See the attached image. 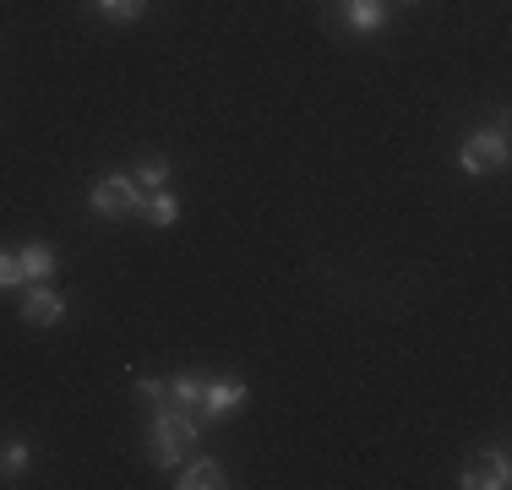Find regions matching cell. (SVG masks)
<instances>
[{"label":"cell","instance_id":"6da1fadb","mask_svg":"<svg viewBox=\"0 0 512 490\" xmlns=\"http://www.w3.org/2000/svg\"><path fill=\"white\" fill-rule=\"evenodd\" d=\"M197 441H202V420H197V414L180 409L175 398L153 403V431H148V458H153V469L175 474L180 463L197 452Z\"/></svg>","mask_w":512,"mask_h":490},{"label":"cell","instance_id":"7a4b0ae2","mask_svg":"<svg viewBox=\"0 0 512 490\" xmlns=\"http://www.w3.org/2000/svg\"><path fill=\"white\" fill-rule=\"evenodd\" d=\"M507 158H512V147H507V131H502V126L469 131V137L458 142V169H463V175H474V180L502 175V169H507Z\"/></svg>","mask_w":512,"mask_h":490},{"label":"cell","instance_id":"3957f363","mask_svg":"<svg viewBox=\"0 0 512 490\" xmlns=\"http://www.w3.org/2000/svg\"><path fill=\"white\" fill-rule=\"evenodd\" d=\"M142 191L137 180L131 175H99L93 180V191H88V207H93V218H109V224H115V218H142Z\"/></svg>","mask_w":512,"mask_h":490},{"label":"cell","instance_id":"277c9868","mask_svg":"<svg viewBox=\"0 0 512 490\" xmlns=\"http://www.w3.org/2000/svg\"><path fill=\"white\" fill-rule=\"evenodd\" d=\"M251 398V387L240 382V376H202V398H197V420H229V414H240Z\"/></svg>","mask_w":512,"mask_h":490},{"label":"cell","instance_id":"5b68a950","mask_svg":"<svg viewBox=\"0 0 512 490\" xmlns=\"http://www.w3.org/2000/svg\"><path fill=\"white\" fill-rule=\"evenodd\" d=\"M458 485H463V490H507V485H512V458H507L502 447L474 452V458L463 463Z\"/></svg>","mask_w":512,"mask_h":490},{"label":"cell","instance_id":"8992f818","mask_svg":"<svg viewBox=\"0 0 512 490\" xmlns=\"http://www.w3.org/2000/svg\"><path fill=\"white\" fill-rule=\"evenodd\" d=\"M22 322L28 327H60L66 322V294L50 289V284H28V294H22Z\"/></svg>","mask_w":512,"mask_h":490},{"label":"cell","instance_id":"52a82bcc","mask_svg":"<svg viewBox=\"0 0 512 490\" xmlns=\"http://www.w3.org/2000/svg\"><path fill=\"white\" fill-rule=\"evenodd\" d=\"M224 485H229V474L218 458H197V452H191L175 469V490H224Z\"/></svg>","mask_w":512,"mask_h":490},{"label":"cell","instance_id":"ba28073f","mask_svg":"<svg viewBox=\"0 0 512 490\" xmlns=\"http://www.w3.org/2000/svg\"><path fill=\"white\" fill-rule=\"evenodd\" d=\"M344 28L371 39V33L387 28V0H344Z\"/></svg>","mask_w":512,"mask_h":490},{"label":"cell","instance_id":"9c48e42d","mask_svg":"<svg viewBox=\"0 0 512 490\" xmlns=\"http://www.w3.org/2000/svg\"><path fill=\"white\" fill-rule=\"evenodd\" d=\"M17 267H22V289H28V284H50V278H55V245H44V240L22 245Z\"/></svg>","mask_w":512,"mask_h":490},{"label":"cell","instance_id":"30bf717a","mask_svg":"<svg viewBox=\"0 0 512 490\" xmlns=\"http://www.w3.org/2000/svg\"><path fill=\"white\" fill-rule=\"evenodd\" d=\"M180 213H186V207H180V196L169 191V186L142 196V218H148L153 229H175V224H180Z\"/></svg>","mask_w":512,"mask_h":490},{"label":"cell","instance_id":"8fae6325","mask_svg":"<svg viewBox=\"0 0 512 490\" xmlns=\"http://www.w3.org/2000/svg\"><path fill=\"white\" fill-rule=\"evenodd\" d=\"M28 463H33V441L28 436H6V441H0V474H6V480H22Z\"/></svg>","mask_w":512,"mask_h":490},{"label":"cell","instance_id":"7c38bea8","mask_svg":"<svg viewBox=\"0 0 512 490\" xmlns=\"http://www.w3.org/2000/svg\"><path fill=\"white\" fill-rule=\"evenodd\" d=\"M169 175H175V164H169L164 153H153V158H142L137 169H131V180H137L142 191H164L169 186Z\"/></svg>","mask_w":512,"mask_h":490},{"label":"cell","instance_id":"4fadbf2b","mask_svg":"<svg viewBox=\"0 0 512 490\" xmlns=\"http://www.w3.org/2000/svg\"><path fill=\"white\" fill-rule=\"evenodd\" d=\"M169 398L180 403V409L197 414V398H202V371H180L175 382H169Z\"/></svg>","mask_w":512,"mask_h":490},{"label":"cell","instance_id":"5bb4252c","mask_svg":"<svg viewBox=\"0 0 512 490\" xmlns=\"http://www.w3.org/2000/svg\"><path fill=\"white\" fill-rule=\"evenodd\" d=\"M93 6H99L109 22H137L142 11H148V0H93Z\"/></svg>","mask_w":512,"mask_h":490},{"label":"cell","instance_id":"9a60e30c","mask_svg":"<svg viewBox=\"0 0 512 490\" xmlns=\"http://www.w3.org/2000/svg\"><path fill=\"white\" fill-rule=\"evenodd\" d=\"M131 387H137V398L148 403V409H153V403H164V398H169V382H158V376H137Z\"/></svg>","mask_w":512,"mask_h":490},{"label":"cell","instance_id":"2e32d148","mask_svg":"<svg viewBox=\"0 0 512 490\" xmlns=\"http://www.w3.org/2000/svg\"><path fill=\"white\" fill-rule=\"evenodd\" d=\"M0 289H22V267H17V251H0Z\"/></svg>","mask_w":512,"mask_h":490},{"label":"cell","instance_id":"e0dca14e","mask_svg":"<svg viewBox=\"0 0 512 490\" xmlns=\"http://www.w3.org/2000/svg\"><path fill=\"white\" fill-rule=\"evenodd\" d=\"M393 6H414V0H393Z\"/></svg>","mask_w":512,"mask_h":490}]
</instances>
